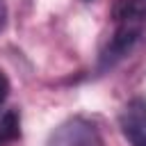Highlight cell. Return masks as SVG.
Instances as JSON below:
<instances>
[{"label": "cell", "mask_w": 146, "mask_h": 146, "mask_svg": "<svg viewBox=\"0 0 146 146\" xmlns=\"http://www.w3.org/2000/svg\"><path fill=\"white\" fill-rule=\"evenodd\" d=\"M141 30H132V27H123V25H116L112 36L107 39L105 48L100 50V57H98V71H107V68H114L119 62H123L135 46L139 43L141 39Z\"/></svg>", "instance_id": "6da1fadb"}, {"label": "cell", "mask_w": 146, "mask_h": 146, "mask_svg": "<svg viewBox=\"0 0 146 146\" xmlns=\"http://www.w3.org/2000/svg\"><path fill=\"white\" fill-rule=\"evenodd\" d=\"M48 146H103V139L94 123L84 119H71L50 135Z\"/></svg>", "instance_id": "7a4b0ae2"}, {"label": "cell", "mask_w": 146, "mask_h": 146, "mask_svg": "<svg viewBox=\"0 0 146 146\" xmlns=\"http://www.w3.org/2000/svg\"><path fill=\"white\" fill-rule=\"evenodd\" d=\"M119 125L130 146H146V100L139 96L128 100L121 110Z\"/></svg>", "instance_id": "3957f363"}, {"label": "cell", "mask_w": 146, "mask_h": 146, "mask_svg": "<svg viewBox=\"0 0 146 146\" xmlns=\"http://www.w3.org/2000/svg\"><path fill=\"white\" fill-rule=\"evenodd\" d=\"M114 25L141 30L146 27V0H114L112 7Z\"/></svg>", "instance_id": "277c9868"}, {"label": "cell", "mask_w": 146, "mask_h": 146, "mask_svg": "<svg viewBox=\"0 0 146 146\" xmlns=\"http://www.w3.org/2000/svg\"><path fill=\"white\" fill-rule=\"evenodd\" d=\"M21 135V116L16 110L0 112V144L14 141Z\"/></svg>", "instance_id": "5b68a950"}, {"label": "cell", "mask_w": 146, "mask_h": 146, "mask_svg": "<svg viewBox=\"0 0 146 146\" xmlns=\"http://www.w3.org/2000/svg\"><path fill=\"white\" fill-rule=\"evenodd\" d=\"M7 96H9V80H7V75L0 71V107L5 105Z\"/></svg>", "instance_id": "8992f818"}, {"label": "cell", "mask_w": 146, "mask_h": 146, "mask_svg": "<svg viewBox=\"0 0 146 146\" xmlns=\"http://www.w3.org/2000/svg\"><path fill=\"white\" fill-rule=\"evenodd\" d=\"M5 25H7V7L0 2V32L5 30Z\"/></svg>", "instance_id": "52a82bcc"}]
</instances>
